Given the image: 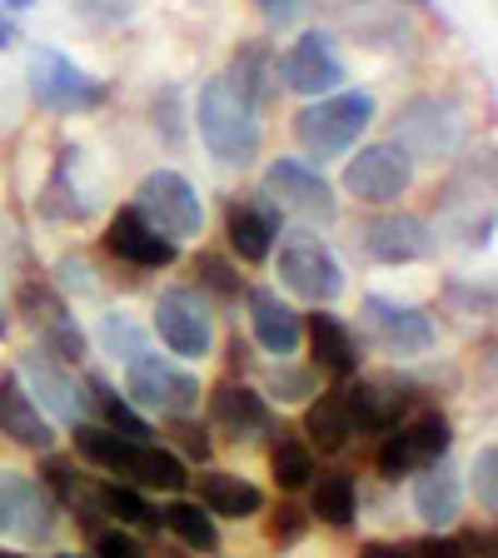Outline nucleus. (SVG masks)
Here are the masks:
<instances>
[{
    "label": "nucleus",
    "mask_w": 498,
    "mask_h": 558,
    "mask_svg": "<svg viewBox=\"0 0 498 558\" xmlns=\"http://www.w3.org/2000/svg\"><path fill=\"white\" fill-rule=\"evenodd\" d=\"M75 453L105 469L110 478H125L130 488H165V494H185L190 469L174 449L155 439H125V434L105 429V424H75L70 429Z\"/></svg>",
    "instance_id": "obj_1"
},
{
    "label": "nucleus",
    "mask_w": 498,
    "mask_h": 558,
    "mask_svg": "<svg viewBox=\"0 0 498 558\" xmlns=\"http://www.w3.org/2000/svg\"><path fill=\"white\" fill-rule=\"evenodd\" d=\"M195 125L205 150L215 155L220 165L230 170H244V165L259 160V145H265V125H259V110L234 90L224 75H209L199 85V100H195Z\"/></svg>",
    "instance_id": "obj_2"
},
{
    "label": "nucleus",
    "mask_w": 498,
    "mask_h": 558,
    "mask_svg": "<svg viewBox=\"0 0 498 558\" xmlns=\"http://www.w3.org/2000/svg\"><path fill=\"white\" fill-rule=\"evenodd\" d=\"M374 125V95L369 90H335L309 100L294 116V140L309 160H339L360 145V135Z\"/></svg>",
    "instance_id": "obj_3"
},
{
    "label": "nucleus",
    "mask_w": 498,
    "mask_h": 558,
    "mask_svg": "<svg viewBox=\"0 0 498 558\" xmlns=\"http://www.w3.org/2000/svg\"><path fill=\"white\" fill-rule=\"evenodd\" d=\"M25 85H31V100L50 116H85L110 100V85L56 46H35L25 56Z\"/></svg>",
    "instance_id": "obj_4"
},
{
    "label": "nucleus",
    "mask_w": 498,
    "mask_h": 558,
    "mask_svg": "<svg viewBox=\"0 0 498 558\" xmlns=\"http://www.w3.org/2000/svg\"><path fill=\"white\" fill-rule=\"evenodd\" d=\"M469 135V116L453 95H414V100L399 105L394 120V145L409 160L424 165H444Z\"/></svg>",
    "instance_id": "obj_5"
},
{
    "label": "nucleus",
    "mask_w": 498,
    "mask_h": 558,
    "mask_svg": "<svg viewBox=\"0 0 498 558\" xmlns=\"http://www.w3.org/2000/svg\"><path fill=\"white\" fill-rule=\"evenodd\" d=\"M130 205H135L160 234H170L174 244L205 234V199H199V190L190 185L180 170H150L135 185Z\"/></svg>",
    "instance_id": "obj_6"
},
{
    "label": "nucleus",
    "mask_w": 498,
    "mask_h": 558,
    "mask_svg": "<svg viewBox=\"0 0 498 558\" xmlns=\"http://www.w3.org/2000/svg\"><path fill=\"white\" fill-rule=\"evenodd\" d=\"M279 284L309 304H335L344 294V265L314 230L279 234Z\"/></svg>",
    "instance_id": "obj_7"
},
{
    "label": "nucleus",
    "mask_w": 498,
    "mask_h": 558,
    "mask_svg": "<svg viewBox=\"0 0 498 558\" xmlns=\"http://www.w3.org/2000/svg\"><path fill=\"white\" fill-rule=\"evenodd\" d=\"M125 399L160 418H190L199 409V374L145 349V354L125 360Z\"/></svg>",
    "instance_id": "obj_8"
},
{
    "label": "nucleus",
    "mask_w": 498,
    "mask_h": 558,
    "mask_svg": "<svg viewBox=\"0 0 498 558\" xmlns=\"http://www.w3.org/2000/svg\"><path fill=\"white\" fill-rule=\"evenodd\" d=\"M449 449H453L449 414L424 409V414H414L409 424H394V429L384 434V449H379L374 464H379L384 478H409V474H418V469L449 459Z\"/></svg>",
    "instance_id": "obj_9"
},
{
    "label": "nucleus",
    "mask_w": 498,
    "mask_h": 558,
    "mask_svg": "<svg viewBox=\"0 0 498 558\" xmlns=\"http://www.w3.org/2000/svg\"><path fill=\"white\" fill-rule=\"evenodd\" d=\"M265 195L275 199L279 215H300V220H309V225H329L339 215L335 185H329L325 174H319V165L294 160V155H279V160H269Z\"/></svg>",
    "instance_id": "obj_10"
},
{
    "label": "nucleus",
    "mask_w": 498,
    "mask_h": 558,
    "mask_svg": "<svg viewBox=\"0 0 498 558\" xmlns=\"http://www.w3.org/2000/svg\"><path fill=\"white\" fill-rule=\"evenodd\" d=\"M155 335L170 354L180 360H205L215 344V319H209V300L195 284H170L155 300Z\"/></svg>",
    "instance_id": "obj_11"
},
{
    "label": "nucleus",
    "mask_w": 498,
    "mask_h": 558,
    "mask_svg": "<svg viewBox=\"0 0 498 558\" xmlns=\"http://www.w3.org/2000/svg\"><path fill=\"white\" fill-rule=\"evenodd\" d=\"M275 75L284 81V90L304 95V100H319V95H335L344 85V60L335 50V35L329 31H304L284 56H275Z\"/></svg>",
    "instance_id": "obj_12"
},
{
    "label": "nucleus",
    "mask_w": 498,
    "mask_h": 558,
    "mask_svg": "<svg viewBox=\"0 0 498 558\" xmlns=\"http://www.w3.org/2000/svg\"><path fill=\"white\" fill-rule=\"evenodd\" d=\"M56 519V499L40 478L0 469V534L15 538V544H50Z\"/></svg>",
    "instance_id": "obj_13"
},
{
    "label": "nucleus",
    "mask_w": 498,
    "mask_h": 558,
    "mask_svg": "<svg viewBox=\"0 0 498 558\" xmlns=\"http://www.w3.org/2000/svg\"><path fill=\"white\" fill-rule=\"evenodd\" d=\"M414 185V160L399 150L394 140H379V145H364L354 160L344 165V190L364 205H394L409 195Z\"/></svg>",
    "instance_id": "obj_14"
},
{
    "label": "nucleus",
    "mask_w": 498,
    "mask_h": 558,
    "mask_svg": "<svg viewBox=\"0 0 498 558\" xmlns=\"http://www.w3.org/2000/svg\"><path fill=\"white\" fill-rule=\"evenodd\" d=\"M360 314H364V329H369L389 354H399V360L429 354V349L439 344V325H434V314L418 310V304H399V300H384V294H369Z\"/></svg>",
    "instance_id": "obj_15"
},
{
    "label": "nucleus",
    "mask_w": 498,
    "mask_h": 558,
    "mask_svg": "<svg viewBox=\"0 0 498 558\" xmlns=\"http://www.w3.org/2000/svg\"><path fill=\"white\" fill-rule=\"evenodd\" d=\"M279 234H284V215L275 209V199L265 190L255 195H234L224 209V240H230V255L244 265H265L275 255Z\"/></svg>",
    "instance_id": "obj_16"
},
{
    "label": "nucleus",
    "mask_w": 498,
    "mask_h": 558,
    "mask_svg": "<svg viewBox=\"0 0 498 558\" xmlns=\"http://www.w3.org/2000/svg\"><path fill=\"white\" fill-rule=\"evenodd\" d=\"M434 230L429 220H418L409 209H379L369 225H364V255L374 265H418V259L434 255Z\"/></svg>",
    "instance_id": "obj_17"
},
{
    "label": "nucleus",
    "mask_w": 498,
    "mask_h": 558,
    "mask_svg": "<svg viewBox=\"0 0 498 558\" xmlns=\"http://www.w3.org/2000/svg\"><path fill=\"white\" fill-rule=\"evenodd\" d=\"M21 304H25V314H31V325L40 329V349H50L60 364H85L90 339H85L81 319L70 314V304L60 300L50 284H25Z\"/></svg>",
    "instance_id": "obj_18"
},
{
    "label": "nucleus",
    "mask_w": 498,
    "mask_h": 558,
    "mask_svg": "<svg viewBox=\"0 0 498 558\" xmlns=\"http://www.w3.org/2000/svg\"><path fill=\"white\" fill-rule=\"evenodd\" d=\"M105 250L135 269H170L174 259H180V244L155 230L135 205H120L116 215H110V225H105Z\"/></svg>",
    "instance_id": "obj_19"
},
{
    "label": "nucleus",
    "mask_w": 498,
    "mask_h": 558,
    "mask_svg": "<svg viewBox=\"0 0 498 558\" xmlns=\"http://www.w3.org/2000/svg\"><path fill=\"white\" fill-rule=\"evenodd\" d=\"M344 395V409H349V424L354 434H389L394 424H404V414L414 409V389L399 379H354Z\"/></svg>",
    "instance_id": "obj_20"
},
{
    "label": "nucleus",
    "mask_w": 498,
    "mask_h": 558,
    "mask_svg": "<svg viewBox=\"0 0 498 558\" xmlns=\"http://www.w3.org/2000/svg\"><path fill=\"white\" fill-rule=\"evenodd\" d=\"M15 374H21L25 395L40 399V404H46L50 414L60 418V424H70V429H75V424H85V409H90V404H85V389L70 379L65 369H60V360L50 354V349H35V354H25V364Z\"/></svg>",
    "instance_id": "obj_21"
},
{
    "label": "nucleus",
    "mask_w": 498,
    "mask_h": 558,
    "mask_svg": "<svg viewBox=\"0 0 498 558\" xmlns=\"http://www.w3.org/2000/svg\"><path fill=\"white\" fill-rule=\"evenodd\" d=\"M209 414L230 439H265L275 434V409L259 389H250L244 379H220L209 389Z\"/></svg>",
    "instance_id": "obj_22"
},
{
    "label": "nucleus",
    "mask_w": 498,
    "mask_h": 558,
    "mask_svg": "<svg viewBox=\"0 0 498 558\" xmlns=\"http://www.w3.org/2000/svg\"><path fill=\"white\" fill-rule=\"evenodd\" d=\"M0 434L11 444H21V449H35V453H46L50 444H56L50 418L40 414V404H35L31 395H25V384L15 369H0Z\"/></svg>",
    "instance_id": "obj_23"
},
{
    "label": "nucleus",
    "mask_w": 498,
    "mask_h": 558,
    "mask_svg": "<svg viewBox=\"0 0 498 558\" xmlns=\"http://www.w3.org/2000/svg\"><path fill=\"white\" fill-rule=\"evenodd\" d=\"M250 329H255V344L265 354H275V360H290L304 344V319L294 314V304H284L265 284L250 290Z\"/></svg>",
    "instance_id": "obj_24"
},
{
    "label": "nucleus",
    "mask_w": 498,
    "mask_h": 558,
    "mask_svg": "<svg viewBox=\"0 0 498 558\" xmlns=\"http://www.w3.org/2000/svg\"><path fill=\"white\" fill-rule=\"evenodd\" d=\"M304 335H309V349H314V364L319 369H329L335 379H354L360 374V344H354V335H349V325L339 319V314L319 310L304 319Z\"/></svg>",
    "instance_id": "obj_25"
},
{
    "label": "nucleus",
    "mask_w": 498,
    "mask_h": 558,
    "mask_svg": "<svg viewBox=\"0 0 498 558\" xmlns=\"http://www.w3.org/2000/svg\"><path fill=\"white\" fill-rule=\"evenodd\" d=\"M414 509L418 519L429 523V529H453V519H459V509H464V488H459V478H453V464L449 459H439V464L418 469L414 474Z\"/></svg>",
    "instance_id": "obj_26"
},
{
    "label": "nucleus",
    "mask_w": 498,
    "mask_h": 558,
    "mask_svg": "<svg viewBox=\"0 0 498 558\" xmlns=\"http://www.w3.org/2000/svg\"><path fill=\"white\" fill-rule=\"evenodd\" d=\"M339 25L364 46H404L409 40L404 11L394 0H349V5H339Z\"/></svg>",
    "instance_id": "obj_27"
},
{
    "label": "nucleus",
    "mask_w": 498,
    "mask_h": 558,
    "mask_svg": "<svg viewBox=\"0 0 498 558\" xmlns=\"http://www.w3.org/2000/svg\"><path fill=\"white\" fill-rule=\"evenodd\" d=\"M195 484H199V509H205V513H220V519H250V513L265 509L259 484H250V478H240V474L205 469Z\"/></svg>",
    "instance_id": "obj_28"
},
{
    "label": "nucleus",
    "mask_w": 498,
    "mask_h": 558,
    "mask_svg": "<svg viewBox=\"0 0 498 558\" xmlns=\"http://www.w3.org/2000/svg\"><path fill=\"white\" fill-rule=\"evenodd\" d=\"M224 81L234 85V90L244 95V100L255 105V110H265V105H275L279 95V75H275V50L259 46V40H250V46L234 50L230 60V75Z\"/></svg>",
    "instance_id": "obj_29"
},
{
    "label": "nucleus",
    "mask_w": 498,
    "mask_h": 558,
    "mask_svg": "<svg viewBox=\"0 0 498 558\" xmlns=\"http://www.w3.org/2000/svg\"><path fill=\"white\" fill-rule=\"evenodd\" d=\"M85 404L100 414L105 429L125 434V439H155L150 418L135 414V404H130V399H120V389L105 379V374H85Z\"/></svg>",
    "instance_id": "obj_30"
},
{
    "label": "nucleus",
    "mask_w": 498,
    "mask_h": 558,
    "mask_svg": "<svg viewBox=\"0 0 498 558\" xmlns=\"http://www.w3.org/2000/svg\"><path fill=\"white\" fill-rule=\"evenodd\" d=\"M85 150H75V145H65L56 160V174H50V185L40 190V215L46 220H85L90 215V199L81 195V185H75V165H81Z\"/></svg>",
    "instance_id": "obj_31"
},
{
    "label": "nucleus",
    "mask_w": 498,
    "mask_h": 558,
    "mask_svg": "<svg viewBox=\"0 0 498 558\" xmlns=\"http://www.w3.org/2000/svg\"><path fill=\"white\" fill-rule=\"evenodd\" d=\"M304 434L325 453H339L349 439H354V424H349V409H344V395L339 389H325L314 395L309 409H304Z\"/></svg>",
    "instance_id": "obj_32"
},
{
    "label": "nucleus",
    "mask_w": 498,
    "mask_h": 558,
    "mask_svg": "<svg viewBox=\"0 0 498 558\" xmlns=\"http://www.w3.org/2000/svg\"><path fill=\"white\" fill-rule=\"evenodd\" d=\"M160 529H170V534L185 548H195V554H215V548H220V529H215V519H209L195 499H170L165 504Z\"/></svg>",
    "instance_id": "obj_33"
},
{
    "label": "nucleus",
    "mask_w": 498,
    "mask_h": 558,
    "mask_svg": "<svg viewBox=\"0 0 498 558\" xmlns=\"http://www.w3.org/2000/svg\"><path fill=\"white\" fill-rule=\"evenodd\" d=\"M314 519L329 523V529H349L354 523V513H360V488H354V478L349 474H319L314 478V499H309Z\"/></svg>",
    "instance_id": "obj_34"
},
{
    "label": "nucleus",
    "mask_w": 498,
    "mask_h": 558,
    "mask_svg": "<svg viewBox=\"0 0 498 558\" xmlns=\"http://www.w3.org/2000/svg\"><path fill=\"white\" fill-rule=\"evenodd\" d=\"M269 474H275V484L284 488V494L314 484V453H309V444H304L300 434H279L275 453H269Z\"/></svg>",
    "instance_id": "obj_35"
},
{
    "label": "nucleus",
    "mask_w": 498,
    "mask_h": 558,
    "mask_svg": "<svg viewBox=\"0 0 498 558\" xmlns=\"http://www.w3.org/2000/svg\"><path fill=\"white\" fill-rule=\"evenodd\" d=\"M100 344H105L110 360H135V354L150 349V339H145V329H139L130 314H105L100 319Z\"/></svg>",
    "instance_id": "obj_36"
},
{
    "label": "nucleus",
    "mask_w": 498,
    "mask_h": 558,
    "mask_svg": "<svg viewBox=\"0 0 498 558\" xmlns=\"http://www.w3.org/2000/svg\"><path fill=\"white\" fill-rule=\"evenodd\" d=\"M150 116H155V130H160L165 145H170V150H180V145H185V95L174 90V85H165V90L155 95Z\"/></svg>",
    "instance_id": "obj_37"
},
{
    "label": "nucleus",
    "mask_w": 498,
    "mask_h": 558,
    "mask_svg": "<svg viewBox=\"0 0 498 558\" xmlns=\"http://www.w3.org/2000/svg\"><path fill=\"white\" fill-rule=\"evenodd\" d=\"M195 279H199L195 290H215L220 300H240L244 294V279L234 275L230 259H220V255H199L195 259Z\"/></svg>",
    "instance_id": "obj_38"
},
{
    "label": "nucleus",
    "mask_w": 498,
    "mask_h": 558,
    "mask_svg": "<svg viewBox=\"0 0 498 558\" xmlns=\"http://www.w3.org/2000/svg\"><path fill=\"white\" fill-rule=\"evenodd\" d=\"M474 494L484 513H498V444H484L474 453Z\"/></svg>",
    "instance_id": "obj_39"
},
{
    "label": "nucleus",
    "mask_w": 498,
    "mask_h": 558,
    "mask_svg": "<svg viewBox=\"0 0 498 558\" xmlns=\"http://www.w3.org/2000/svg\"><path fill=\"white\" fill-rule=\"evenodd\" d=\"M90 558H150L145 554V544H139L130 529H95V538H90Z\"/></svg>",
    "instance_id": "obj_40"
},
{
    "label": "nucleus",
    "mask_w": 498,
    "mask_h": 558,
    "mask_svg": "<svg viewBox=\"0 0 498 558\" xmlns=\"http://www.w3.org/2000/svg\"><path fill=\"white\" fill-rule=\"evenodd\" d=\"M414 548V558H474L478 554V534H434L424 538V544H409Z\"/></svg>",
    "instance_id": "obj_41"
},
{
    "label": "nucleus",
    "mask_w": 498,
    "mask_h": 558,
    "mask_svg": "<svg viewBox=\"0 0 498 558\" xmlns=\"http://www.w3.org/2000/svg\"><path fill=\"white\" fill-rule=\"evenodd\" d=\"M269 395H275L279 404H290V399H314V369H284V360H279V369L269 374Z\"/></svg>",
    "instance_id": "obj_42"
},
{
    "label": "nucleus",
    "mask_w": 498,
    "mask_h": 558,
    "mask_svg": "<svg viewBox=\"0 0 498 558\" xmlns=\"http://www.w3.org/2000/svg\"><path fill=\"white\" fill-rule=\"evenodd\" d=\"M319 0H255V11H259V21L269 25V31H290L294 21H304V15L314 11Z\"/></svg>",
    "instance_id": "obj_43"
},
{
    "label": "nucleus",
    "mask_w": 498,
    "mask_h": 558,
    "mask_svg": "<svg viewBox=\"0 0 498 558\" xmlns=\"http://www.w3.org/2000/svg\"><path fill=\"white\" fill-rule=\"evenodd\" d=\"M75 15H85L90 25H120L130 11H135V0H70Z\"/></svg>",
    "instance_id": "obj_44"
},
{
    "label": "nucleus",
    "mask_w": 498,
    "mask_h": 558,
    "mask_svg": "<svg viewBox=\"0 0 498 558\" xmlns=\"http://www.w3.org/2000/svg\"><path fill=\"white\" fill-rule=\"evenodd\" d=\"M304 534H309V519H304V509H294V504H284V509L275 513V523H269V538H275L279 548L300 544Z\"/></svg>",
    "instance_id": "obj_45"
},
{
    "label": "nucleus",
    "mask_w": 498,
    "mask_h": 558,
    "mask_svg": "<svg viewBox=\"0 0 498 558\" xmlns=\"http://www.w3.org/2000/svg\"><path fill=\"white\" fill-rule=\"evenodd\" d=\"M170 424H174V439H180V449H185L190 459H199V464H209L215 444H209V429H205V424H190V418H170Z\"/></svg>",
    "instance_id": "obj_46"
},
{
    "label": "nucleus",
    "mask_w": 498,
    "mask_h": 558,
    "mask_svg": "<svg viewBox=\"0 0 498 558\" xmlns=\"http://www.w3.org/2000/svg\"><path fill=\"white\" fill-rule=\"evenodd\" d=\"M60 275H65V290H81V294H90L95 290V275H90V265H81V259L70 255V259H60Z\"/></svg>",
    "instance_id": "obj_47"
},
{
    "label": "nucleus",
    "mask_w": 498,
    "mask_h": 558,
    "mask_svg": "<svg viewBox=\"0 0 498 558\" xmlns=\"http://www.w3.org/2000/svg\"><path fill=\"white\" fill-rule=\"evenodd\" d=\"M360 558H414V548L409 544H384V538H374V544L360 548Z\"/></svg>",
    "instance_id": "obj_48"
},
{
    "label": "nucleus",
    "mask_w": 498,
    "mask_h": 558,
    "mask_svg": "<svg viewBox=\"0 0 498 558\" xmlns=\"http://www.w3.org/2000/svg\"><path fill=\"white\" fill-rule=\"evenodd\" d=\"M15 40H21V25H15V21H11V15L0 11V50H11V46H15Z\"/></svg>",
    "instance_id": "obj_49"
},
{
    "label": "nucleus",
    "mask_w": 498,
    "mask_h": 558,
    "mask_svg": "<svg viewBox=\"0 0 498 558\" xmlns=\"http://www.w3.org/2000/svg\"><path fill=\"white\" fill-rule=\"evenodd\" d=\"M230 364H234V369H240V374H244V369H250V344H244V339H240V335H234V339H230Z\"/></svg>",
    "instance_id": "obj_50"
},
{
    "label": "nucleus",
    "mask_w": 498,
    "mask_h": 558,
    "mask_svg": "<svg viewBox=\"0 0 498 558\" xmlns=\"http://www.w3.org/2000/svg\"><path fill=\"white\" fill-rule=\"evenodd\" d=\"M31 5H35V0H0V11H5V15H21V11H31Z\"/></svg>",
    "instance_id": "obj_51"
},
{
    "label": "nucleus",
    "mask_w": 498,
    "mask_h": 558,
    "mask_svg": "<svg viewBox=\"0 0 498 558\" xmlns=\"http://www.w3.org/2000/svg\"><path fill=\"white\" fill-rule=\"evenodd\" d=\"M409 5H434V0H409Z\"/></svg>",
    "instance_id": "obj_52"
},
{
    "label": "nucleus",
    "mask_w": 498,
    "mask_h": 558,
    "mask_svg": "<svg viewBox=\"0 0 498 558\" xmlns=\"http://www.w3.org/2000/svg\"><path fill=\"white\" fill-rule=\"evenodd\" d=\"M0 558H21V554H5V548H0Z\"/></svg>",
    "instance_id": "obj_53"
},
{
    "label": "nucleus",
    "mask_w": 498,
    "mask_h": 558,
    "mask_svg": "<svg viewBox=\"0 0 498 558\" xmlns=\"http://www.w3.org/2000/svg\"><path fill=\"white\" fill-rule=\"evenodd\" d=\"M56 558H81V554H56Z\"/></svg>",
    "instance_id": "obj_54"
}]
</instances>
